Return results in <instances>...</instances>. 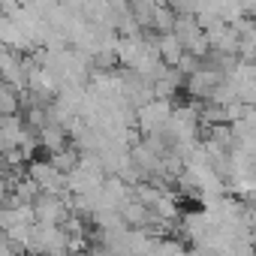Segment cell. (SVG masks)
<instances>
[{"mask_svg": "<svg viewBox=\"0 0 256 256\" xmlns=\"http://www.w3.org/2000/svg\"><path fill=\"white\" fill-rule=\"evenodd\" d=\"M157 54H160V60H163L166 66L178 70V64H181V58H184L187 52H184V46H181V40H178L175 34H160V40H157Z\"/></svg>", "mask_w": 256, "mask_h": 256, "instance_id": "cell-2", "label": "cell"}, {"mask_svg": "<svg viewBox=\"0 0 256 256\" xmlns=\"http://www.w3.org/2000/svg\"><path fill=\"white\" fill-rule=\"evenodd\" d=\"M139 126L151 136V133H160V130H166L169 126V120H172V102L169 100H151V102H145L142 108H139Z\"/></svg>", "mask_w": 256, "mask_h": 256, "instance_id": "cell-1", "label": "cell"}]
</instances>
